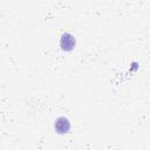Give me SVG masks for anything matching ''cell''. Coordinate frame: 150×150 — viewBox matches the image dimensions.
I'll use <instances>...</instances> for the list:
<instances>
[{
    "mask_svg": "<svg viewBox=\"0 0 150 150\" xmlns=\"http://www.w3.org/2000/svg\"><path fill=\"white\" fill-rule=\"evenodd\" d=\"M76 46V39L75 36L69 33V32H64L62 33L61 38H60V47L62 50L64 52H70L75 48Z\"/></svg>",
    "mask_w": 150,
    "mask_h": 150,
    "instance_id": "1",
    "label": "cell"
},
{
    "mask_svg": "<svg viewBox=\"0 0 150 150\" xmlns=\"http://www.w3.org/2000/svg\"><path fill=\"white\" fill-rule=\"evenodd\" d=\"M54 128H55V131L57 134H66L70 130L71 128V124H70V121L64 117V116H60L55 120V124H54Z\"/></svg>",
    "mask_w": 150,
    "mask_h": 150,
    "instance_id": "2",
    "label": "cell"
}]
</instances>
